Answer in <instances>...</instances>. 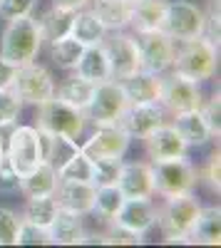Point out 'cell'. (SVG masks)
<instances>
[{"instance_id":"cell-1","label":"cell","mask_w":221,"mask_h":248,"mask_svg":"<svg viewBox=\"0 0 221 248\" xmlns=\"http://www.w3.org/2000/svg\"><path fill=\"white\" fill-rule=\"evenodd\" d=\"M5 30L0 35V57H5L13 65H28L35 62L40 50H43L45 40H43V30L37 25L35 15H25V17H15V20H5Z\"/></svg>"},{"instance_id":"cell-2","label":"cell","mask_w":221,"mask_h":248,"mask_svg":"<svg viewBox=\"0 0 221 248\" xmlns=\"http://www.w3.org/2000/svg\"><path fill=\"white\" fill-rule=\"evenodd\" d=\"M202 203L194 194L164 199L162 206H157V226L162 231L164 243H191V231L196 226Z\"/></svg>"},{"instance_id":"cell-3","label":"cell","mask_w":221,"mask_h":248,"mask_svg":"<svg viewBox=\"0 0 221 248\" xmlns=\"http://www.w3.org/2000/svg\"><path fill=\"white\" fill-rule=\"evenodd\" d=\"M219 67V45H214L206 35L184 40L174 50L172 72L179 77H187L194 82H204L216 75Z\"/></svg>"},{"instance_id":"cell-4","label":"cell","mask_w":221,"mask_h":248,"mask_svg":"<svg viewBox=\"0 0 221 248\" xmlns=\"http://www.w3.org/2000/svg\"><path fill=\"white\" fill-rule=\"evenodd\" d=\"M35 127L50 132V134H63L70 139H79L87 129V117L82 109H75L57 97L45 99L43 105H37L35 112Z\"/></svg>"},{"instance_id":"cell-5","label":"cell","mask_w":221,"mask_h":248,"mask_svg":"<svg viewBox=\"0 0 221 248\" xmlns=\"http://www.w3.org/2000/svg\"><path fill=\"white\" fill-rule=\"evenodd\" d=\"M5 161L17 171V176L28 174L40 161H45L43 134H40V129L35 124H15V127H10L8 147H5Z\"/></svg>"},{"instance_id":"cell-6","label":"cell","mask_w":221,"mask_h":248,"mask_svg":"<svg viewBox=\"0 0 221 248\" xmlns=\"http://www.w3.org/2000/svg\"><path fill=\"white\" fill-rule=\"evenodd\" d=\"M129 105V99L122 90V82L119 79H105L95 85L92 99L85 109L87 124H95V127H107V124H119L125 109Z\"/></svg>"},{"instance_id":"cell-7","label":"cell","mask_w":221,"mask_h":248,"mask_svg":"<svg viewBox=\"0 0 221 248\" xmlns=\"http://www.w3.org/2000/svg\"><path fill=\"white\" fill-rule=\"evenodd\" d=\"M152 169H154V194H159L162 199L194 194L196 184H199L196 167L187 156L157 161V164H152Z\"/></svg>"},{"instance_id":"cell-8","label":"cell","mask_w":221,"mask_h":248,"mask_svg":"<svg viewBox=\"0 0 221 248\" xmlns=\"http://www.w3.org/2000/svg\"><path fill=\"white\" fill-rule=\"evenodd\" d=\"M162 30L174 43L202 37L206 30V10L202 5L191 3V0H169Z\"/></svg>"},{"instance_id":"cell-9","label":"cell","mask_w":221,"mask_h":248,"mask_svg":"<svg viewBox=\"0 0 221 248\" xmlns=\"http://www.w3.org/2000/svg\"><path fill=\"white\" fill-rule=\"evenodd\" d=\"M23 105H43L45 99L55 97V77L47 67H43L40 62H28V65H20L10 87Z\"/></svg>"},{"instance_id":"cell-10","label":"cell","mask_w":221,"mask_h":248,"mask_svg":"<svg viewBox=\"0 0 221 248\" xmlns=\"http://www.w3.org/2000/svg\"><path fill=\"white\" fill-rule=\"evenodd\" d=\"M137 47H139V70L152 75H167L172 70L176 43L164 30L137 32Z\"/></svg>"},{"instance_id":"cell-11","label":"cell","mask_w":221,"mask_h":248,"mask_svg":"<svg viewBox=\"0 0 221 248\" xmlns=\"http://www.w3.org/2000/svg\"><path fill=\"white\" fill-rule=\"evenodd\" d=\"M102 47L110 57V67L114 79H125L134 72H139V47H137V35L127 30H114L107 32L102 40Z\"/></svg>"},{"instance_id":"cell-12","label":"cell","mask_w":221,"mask_h":248,"mask_svg":"<svg viewBox=\"0 0 221 248\" xmlns=\"http://www.w3.org/2000/svg\"><path fill=\"white\" fill-rule=\"evenodd\" d=\"M132 144V137L119 127V124H107V127H95V132L79 144L92 161L99 159H125Z\"/></svg>"},{"instance_id":"cell-13","label":"cell","mask_w":221,"mask_h":248,"mask_svg":"<svg viewBox=\"0 0 221 248\" xmlns=\"http://www.w3.org/2000/svg\"><path fill=\"white\" fill-rule=\"evenodd\" d=\"M204 92L199 87V82L179 77V75H164V87H162V99L159 105L164 107V112L169 114H179V112H191V109H202L204 105Z\"/></svg>"},{"instance_id":"cell-14","label":"cell","mask_w":221,"mask_h":248,"mask_svg":"<svg viewBox=\"0 0 221 248\" xmlns=\"http://www.w3.org/2000/svg\"><path fill=\"white\" fill-rule=\"evenodd\" d=\"M142 141H144V152H147L152 164L187 156V152H189L182 134L174 129V124H167V122L162 124V127H157L154 132H149Z\"/></svg>"},{"instance_id":"cell-15","label":"cell","mask_w":221,"mask_h":248,"mask_svg":"<svg viewBox=\"0 0 221 248\" xmlns=\"http://www.w3.org/2000/svg\"><path fill=\"white\" fill-rule=\"evenodd\" d=\"M164 122H167V112L159 102H152V105H127L122 119H119V127L132 139H144L149 132L162 127Z\"/></svg>"},{"instance_id":"cell-16","label":"cell","mask_w":221,"mask_h":248,"mask_svg":"<svg viewBox=\"0 0 221 248\" xmlns=\"http://www.w3.org/2000/svg\"><path fill=\"white\" fill-rule=\"evenodd\" d=\"M117 186L125 194V199H152L154 196L152 161H122Z\"/></svg>"},{"instance_id":"cell-17","label":"cell","mask_w":221,"mask_h":248,"mask_svg":"<svg viewBox=\"0 0 221 248\" xmlns=\"http://www.w3.org/2000/svg\"><path fill=\"white\" fill-rule=\"evenodd\" d=\"M110 223L122 226V229H127L132 233L147 236L157 226V206L152 199H125L119 214Z\"/></svg>"},{"instance_id":"cell-18","label":"cell","mask_w":221,"mask_h":248,"mask_svg":"<svg viewBox=\"0 0 221 248\" xmlns=\"http://www.w3.org/2000/svg\"><path fill=\"white\" fill-rule=\"evenodd\" d=\"M95 189L97 186L90 181H57V189L52 196L63 211L90 216L95 206Z\"/></svg>"},{"instance_id":"cell-19","label":"cell","mask_w":221,"mask_h":248,"mask_svg":"<svg viewBox=\"0 0 221 248\" xmlns=\"http://www.w3.org/2000/svg\"><path fill=\"white\" fill-rule=\"evenodd\" d=\"M122 82V90L129 99V105H152V102L162 99V87H164V75H152L139 70Z\"/></svg>"},{"instance_id":"cell-20","label":"cell","mask_w":221,"mask_h":248,"mask_svg":"<svg viewBox=\"0 0 221 248\" xmlns=\"http://www.w3.org/2000/svg\"><path fill=\"white\" fill-rule=\"evenodd\" d=\"M169 0H137L132 3V17L129 28L132 32H149V30H162L164 17H167Z\"/></svg>"},{"instance_id":"cell-21","label":"cell","mask_w":221,"mask_h":248,"mask_svg":"<svg viewBox=\"0 0 221 248\" xmlns=\"http://www.w3.org/2000/svg\"><path fill=\"white\" fill-rule=\"evenodd\" d=\"M47 233L50 246H79V238L85 236V216L60 209L47 226Z\"/></svg>"},{"instance_id":"cell-22","label":"cell","mask_w":221,"mask_h":248,"mask_svg":"<svg viewBox=\"0 0 221 248\" xmlns=\"http://www.w3.org/2000/svg\"><path fill=\"white\" fill-rule=\"evenodd\" d=\"M57 169L47 161H40L35 169H30L28 174L20 176V191L25 194V199L30 196H52L57 189Z\"/></svg>"},{"instance_id":"cell-23","label":"cell","mask_w":221,"mask_h":248,"mask_svg":"<svg viewBox=\"0 0 221 248\" xmlns=\"http://www.w3.org/2000/svg\"><path fill=\"white\" fill-rule=\"evenodd\" d=\"M174 129L182 134V139L187 141V147H206L214 139L206 122L202 117V109H191V112H179L174 114Z\"/></svg>"},{"instance_id":"cell-24","label":"cell","mask_w":221,"mask_h":248,"mask_svg":"<svg viewBox=\"0 0 221 248\" xmlns=\"http://www.w3.org/2000/svg\"><path fill=\"white\" fill-rule=\"evenodd\" d=\"M70 35L77 40V43H82L85 47H90V45H102L107 30H105L102 23H99V17L92 13V8H82V10L72 13Z\"/></svg>"},{"instance_id":"cell-25","label":"cell","mask_w":221,"mask_h":248,"mask_svg":"<svg viewBox=\"0 0 221 248\" xmlns=\"http://www.w3.org/2000/svg\"><path fill=\"white\" fill-rule=\"evenodd\" d=\"M75 72L79 77L90 79L92 85H99V82H105V79H112V67H110V57H107L105 47L102 45L85 47L82 57H79L77 67H75Z\"/></svg>"},{"instance_id":"cell-26","label":"cell","mask_w":221,"mask_h":248,"mask_svg":"<svg viewBox=\"0 0 221 248\" xmlns=\"http://www.w3.org/2000/svg\"><path fill=\"white\" fill-rule=\"evenodd\" d=\"M92 13L99 17L107 32L114 30H127L129 17H132V3L127 0H92Z\"/></svg>"},{"instance_id":"cell-27","label":"cell","mask_w":221,"mask_h":248,"mask_svg":"<svg viewBox=\"0 0 221 248\" xmlns=\"http://www.w3.org/2000/svg\"><path fill=\"white\" fill-rule=\"evenodd\" d=\"M92 92H95V85H92L90 79L79 77L77 72L70 75V77H65L60 85H55V97H57L60 102H65V105H70V107H75V109H82V112H85L87 105H90Z\"/></svg>"},{"instance_id":"cell-28","label":"cell","mask_w":221,"mask_h":248,"mask_svg":"<svg viewBox=\"0 0 221 248\" xmlns=\"http://www.w3.org/2000/svg\"><path fill=\"white\" fill-rule=\"evenodd\" d=\"M191 243L199 246H219L221 243V209L219 206H202L191 231Z\"/></svg>"},{"instance_id":"cell-29","label":"cell","mask_w":221,"mask_h":248,"mask_svg":"<svg viewBox=\"0 0 221 248\" xmlns=\"http://www.w3.org/2000/svg\"><path fill=\"white\" fill-rule=\"evenodd\" d=\"M85 52V45L77 43L72 35H63V37H55L50 40V62L60 70H75L79 57Z\"/></svg>"},{"instance_id":"cell-30","label":"cell","mask_w":221,"mask_h":248,"mask_svg":"<svg viewBox=\"0 0 221 248\" xmlns=\"http://www.w3.org/2000/svg\"><path fill=\"white\" fill-rule=\"evenodd\" d=\"M40 134H43V156L55 169H60L79 149L77 139H70V137H63V134H50V132H43V129H40Z\"/></svg>"},{"instance_id":"cell-31","label":"cell","mask_w":221,"mask_h":248,"mask_svg":"<svg viewBox=\"0 0 221 248\" xmlns=\"http://www.w3.org/2000/svg\"><path fill=\"white\" fill-rule=\"evenodd\" d=\"M125 203V194L119 191V186L112 184V186H97L95 189V206H92V214L102 221H114V216L119 214Z\"/></svg>"},{"instance_id":"cell-32","label":"cell","mask_w":221,"mask_h":248,"mask_svg":"<svg viewBox=\"0 0 221 248\" xmlns=\"http://www.w3.org/2000/svg\"><path fill=\"white\" fill-rule=\"evenodd\" d=\"M60 206L55 201V196H30L25 201V209H23V221H30L35 226H43V229H47V226L52 223V218L57 216Z\"/></svg>"},{"instance_id":"cell-33","label":"cell","mask_w":221,"mask_h":248,"mask_svg":"<svg viewBox=\"0 0 221 248\" xmlns=\"http://www.w3.org/2000/svg\"><path fill=\"white\" fill-rule=\"evenodd\" d=\"M70 20H72V13L60 10V8H50L47 13H43L37 17V25L43 30V40L50 43L55 37L70 35Z\"/></svg>"},{"instance_id":"cell-34","label":"cell","mask_w":221,"mask_h":248,"mask_svg":"<svg viewBox=\"0 0 221 248\" xmlns=\"http://www.w3.org/2000/svg\"><path fill=\"white\" fill-rule=\"evenodd\" d=\"M57 179L60 181H90L92 184V159L77 149L63 167L57 169Z\"/></svg>"},{"instance_id":"cell-35","label":"cell","mask_w":221,"mask_h":248,"mask_svg":"<svg viewBox=\"0 0 221 248\" xmlns=\"http://www.w3.org/2000/svg\"><path fill=\"white\" fill-rule=\"evenodd\" d=\"M23 102L13 90H0V129H10L17 124Z\"/></svg>"},{"instance_id":"cell-36","label":"cell","mask_w":221,"mask_h":248,"mask_svg":"<svg viewBox=\"0 0 221 248\" xmlns=\"http://www.w3.org/2000/svg\"><path fill=\"white\" fill-rule=\"evenodd\" d=\"M122 161L125 159H99V161H92V184L95 186H112V184H117Z\"/></svg>"},{"instance_id":"cell-37","label":"cell","mask_w":221,"mask_h":248,"mask_svg":"<svg viewBox=\"0 0 221 248\" xmlns=\"http://www.w3.org/2000/svg\"><path fill=\"white\" fill-rule=\"evenodd\" d=\"M20 223H23V216L17 211L8 209V206H0V246H15Z\"/></svg>"},{"instance_id":"cell-38","label":"cell","mask_w":221,"mask_h":248,"mask_svg":"<svg viewBox=\"0 0 221 248\" xmlns=\"http://www.w3.org/2000/svg\"><path fill=\"white\" fill-rule=\"evenodd\" d=\"M196 174H199V181H204L209 186V191L219 196V191H221V179H219L221 176V154H219V149L209 156L204 169H196Z\"/></svg>"},{"instance_id":"cell-39","label":"cell","mask_w":221,"mask_h":248,"mask_svg":"<svg viewBox=\"0 0 221 248\" xmlns=\"http://www.w3.org/2000/svg\"><path fill=\"white\" fill-rule=\"evenodd\" d=\"M15 246H50V233H47V229H43V226L23 221L20 223Z\"/></svg>"},{"instance_id":"cell-40","label":"cell","mask_w":221,"mask_h":248,"mask_svg":"<svg viewBox=\"0 0 221 248\" xmlns=\"http://www.w3.org/2000/svg\"><path fill=\"white\" fill-rule=\"evenodd\" d=\"M202 117H204V122H206L211 137L219 139V134H221V97H219V92H214L209 99H204Z\"/></svg>"},{"instance_id":"cell-41","label":"cell","mask_w":221,"mask_h":248,"mask_svg":"<svg viewBox=\"0 0 221 248\" xmlns=\"http://www.w3.org/2000/svg\"><path fill=\"white\" fill-rule=\"evenodd\" d=\"M37 0H0V17L3 20H15L35 13Z\"/></svg>"},{"instance_id":"cell-42","label":"cell","mask_w":221,"mask_h":248,"mask_svg":"<svg viewBox=\"0 0 221 248\" xmlns=\"http://www.w3.org/2000/svg\"><path fill=\"white\" fill-rule=\"evenodd\" d=\"M107 236H110V243H112V246H122V243H127V246H139V243H144V236L132 233V231L122 229V226H117V223L110 226Z\"/></svg>"},{"instance_id":"cell-43","label":"cell","mask_w":221,"mask_h":248,"mask_svg":"<svg viewBox=\"0 0 221 248\" xmlns=\"http://www.w3.org/2000/svg\"><path fill=\"white\" fill-rule=\"evenodd\" d=\"M20 191V176L8 161L0 164V194H17Z\"/></svg>"},{"instance_id":"cell-44","label":"cell","mask_w":221,"mask_h":248,"mask_svg":"<svg viewBox=\"0 0 221 248\" xmlns=\"http://www.w3.org/2000/svg\"><path fill=\"white\" fill-rule=\"evenodd\" d=\"M15 72H17V65L8 62L5 57H0V90H10L13 87Z\"/></svg>"},{"instance_id":"cell-45","label":"cell","mask_w":221,"mask_h":248,"mask_svg":"<svg viewBox=\"0 0 221 248\" xmlns=\"http://www.w3.org/2000/svg\"><path fill=\"white\" fill-rule=\"evenodd\" d=\"M92 0H52V8H60V10H67V13H77L82 8H90Z\"/></svg>"},{"instance_id":"cell-46","label":"cell","mask_w":221,"mask_h":248,"mask_svg":"<svg viewBox=\"0 0 221 248\" xmlns=\"http://www.w3.org/2000/svg\"><path fill=\"white\" fill-rule=\"evenodd\" d=\"M5 161V144H3V134H0V164Z\"/></svg>"},{"instance_id":"cell-47","label":"cell","mask_w":221,"mask_h":248,"mask_svg":"<svg viewBox=\"0 0 221 248\" xmlns=\"http://www.w3.org/2000/svg\"><path fill=\"white\" fill-rule=\"evenodd\" d=\"M127 3H137V0H127Z\"/></svg>"},{"instance_id":"cell-48","label":"cell","mask_w":221,"mask_h":248,"mask_svg":"<svg viewBox=\"0 0 221 248\" xmlns=\"http://www.w3.org/2000/svg\"><path fill=\"white\" fill-rule=\"evenodd\" d=\"M211 3H219V0H211Z\"/></svg>"}]
</instances>
